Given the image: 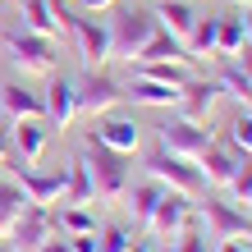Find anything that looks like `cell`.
<instances>
[{"mask_svg":"<svg viewBox=\"0 0 252 252\" xmlns=\"http://www.w3.org/2000/svg\"><path fill=\"white\" fill-rule=\"evenodd\" d=\"M106 32H110V60H138V51L147 46V37L156 32V14L147 9H133V5H115L110 19H106Z\"/></svg>","mask_w":252,"mask_h":252,"instance_id":"6da1fadb","label":"cell"},{"mask_svg":"<svg viewBox=\"0 0 252 252\" xmlns=\"http://www.w3.org/2000/svg\"><path fill=\"white\" fill-rule=\"evenodd\" d=\"M83 165H87V174H92V188H96V197H101V202L124 197L128 184H133V165H128V156L110 152V147H101V142H92V138H87V156H83Z\"/></svg>","mask_w":252,"mask_h":252,"instance_id":"7a4b0ae2","label":"cell"},{"mask_svg":"<svg viewBox=\"0 0 252 252\" xmlns=\"http://www.w3.org/2000/svg\"><path fill=\"white\" fill-rule=\"evenodd\" d=\"M5 55L19 73H55L60 64V46L55 37H41V32H28V28H14L5 32Z\"/></svg>","mask_w":252,"mask_h":252,"instance_id":"3957f363","label":"cell"},{"mask_svg":"<svg viewBox=\"0 0 252 252\" xmlns=\"http://www.w3.org/2000/svg\"><path fill=\"white\" fill-rule=\"evenodd\" d=\"M73 101H78V115L87 120H101L115 106H124V83L106 69H87L78 83H73Z\"/></svg>","mask_w":252,"mask_h":252,"instance_id":"277c9868","label":"cell"},{"mask_svg":"<svg viewBox=\"0 0 252 252\" xmlns=\"http://www.w3.org/2000/svg\"><path fill=\"white\" fill-rule=\"evenodd\" d=\"M142 170L152 174L156 184H165L174 192H188V197H197V192H206V179H202V170H197V160H184V156H170V152H156L142 160Z\"/></svg>","mask_w":252,"mask_h":252,"instance_id":"5b68a950","label":"cell"},{"mask_svg":"<svg viewBox=\"0 0 252 252\" xmlns=\"http://www.w3.org/2000/svg\"><path fill=\"white\" fill-rule=\"evenodd\" d=\"M197 220L206 229V239H252V216L234 202H220V197H206L197 206Z\"/></svg>","mask_w":252,"mask_h":252,"instance_id":"8992f818","label":"cell"},{"mask_svg":"<svg viewBox=\"0 0 252 252\" xmlns=\"http://www.w3.org/2000/svg\"><path fill=\"white\" fill-rule=\"evenodd\" d=\"M156 138H160V152H170V156H184V160H197L206 147L216 142V133L206 128V124H192V120H165L156 128Z\"/></svg>","mask_w":252,"mask_h":252,"instance_id":"52a82bcc","label":"cell"},{"mask_svg":"<svg viewBox=\"0 0 252 252\" xmlns=\"http://www.w3.org/2000/svg\"><path fill=\"white\" fill-rule=\"evenodd\" d=\"M192 216H197V206H192V197H188V192H174V188H165V197L156 202L152 220H147V239H156V243L174 239V234H179Z\"/></svg>","mask_w":252,"mask_h":252,"instance_id":"ba28073f","label":"cell"},{"mask_svg":"<svg viewBox=\"0 0 252 252\" xmlns=\"http://www.w3.org/2000/svg\"><path fill=\"white\" fill-rule=\"evenodd\" d=\"M55 234V211L51 206H37V202H28L23 206V216L14 220V229L5 234V243L14 248V252H37L41 243H46Z\"/></svg>","mask_w":252,"mask_h":252,"instance_id":"9c48e42d","label":"cell"},{"mask_svg":"<svg viewBox=\"0 0 252 252\" xmlns=\"http://www.w3.org/2000/svg\"><path fill=\"white\" fill-rule=\"evenodd\" d=\"M69 32L78 41V55L87 69H101L110 60V32H106V19L96 14H69Z\"/></svg>","mask_w":252,"mask_h":252,"instance_id":"30bf717a","label":"cell"},{"mask_svg":"<svg viewBox=\"0 0 252 252\" xmlns=\"http://www.w3.org/2000/svg\"><path fill=\"white\" fill-rule=\"evenodd\" d=\"M216 101H220V83L192 73V78L179 87V96H174V115H179V120H192V124H206L211 110H216Z\"/></svg>","mask_w":252,"mask_h":252,"instance_id":"8fae6325","label":"cell"},{"mask_svg":"<svg viewBox=\"0 0 252 252\" xmlns=\"http://www.w3.org/2000/svg\"><path fill=\"white\" fill-rule=\"evenodd\" d=\"M87 138L101 142V147H110V152H120V156H133V152H138V142H142V128L110 110V115H101V120H92Z\"/></svg>","mask_w":252,"mask_h":252,"instance_id":"7c38bea8","label":"cell"},{"mask_svg":"<svg viewBox=\"0 0 252 252\" xmlns=\"http://www.w3.org/2000/svg\"><path fill=\"white\" fill-rule=\"evenodd\" d=\"M41 115L51 128H69L78 120V101H73V78L64 73H46V92H41Z\"/></svg>","mask_w":252,"mask_h":252,"instance_id":"4fadbf2b","label":"cell"},{"mask_svg":"<svg viewBox=\"0 0 252 252\" xmlns=\"http://www.w3.org/2000/svg\"><path fill=\"white\" fill-rule=\"evenodd\" d=\"M14 184L23 188V197H28V202H37V206H51V202H60V192H64V165H55V170L19 165Z\"/></svg>","mask_w":252,"mask_h":252,"instance_id":"5bb4252c","label":"cell"},{"mask_svg":"<svg viewBox=\"0 0 252 252\" xmlns=\"http://www.w3.org/2000/svg\"><path fill=\"white\" fill-rule=\"evenodd\" d=\"M46 142H51V124L46 120H14L9 147H14V156H19V165H37L41 152H46Z\"/></svg>","mask_w":252,"mask_h":252,"instance_id":"9a60e30c","label":"cell"},{"mask_svg":"<svg viewBox=\"0 0 252 252\" xmlns=\"http://www.w3.org/2000/svg\"><path fill=\"white\" fill-rule=\"evenodd\" d=\"M239 160H243V152H234L229 142H211V147L197 156V170H202L206 188H225V184L234 179V170H239Z\"/></svg>","mask_w":252,"mask_h":252,"instance_id":"2e32d148","label":"cell"},{"mask_svg":"<svg viewBox=\"0 0 252 252\" xmlns=\"http://www.w3.org/2000/svg\"><path fill=\"white\" fill-rule=\"evenodd\" d=\"M0 110L9 120H46L41 115V92H32L23 83H0Z\"/></svg>","mask_w":252,"mask_h":252,"instance_id":"e0dca14e","label":"cell"},{"mask_svg":"<svg viewBox=\"0 0 252 252\" xmlns=\"http://www.w3.org/2000/svg\"><path fill=\"white\" fill-rule=\"evenodd\" d=\"M174 96H179V87L156 83V78H138V73H133V83L124 87V101H133V106H152V110H170Z\"/></svg>","mask_w":252,"mask_h":252,"instance_id":"ac0fdd59","label":"cell"},{"mask_svg":"<svg viewBox=\"0 0 252 252\" xmlns=\"http://www.w3.org/2000/svg\"><path fill=\"white\" fill-rule=\"evenodd\" d=\"M124 206H128V216H133V225H142L147 229V220H152V211H156V202L165 197V184H156L152 174H147L142 184H128V192H124Z\"/></svg>","mask_w":252,"mask_h":252,"instance_id":"d6986e66","label":"cell"},{"mask_svg":"<svg viewBox=\"0 0 252 252\" xmlns=\"http://www.w3.org/2000/svg\"><path fill=\"white\" fill-rule=\"evenodd\" d=\"M19 14H23V28L28 32H41V37H60L64 32V19L51 9V0H19Z\"/></svg>","mask_w":252,"mask_h":252,"instance_id":"ffe728a7","label":"cell"},{"mask_svg":"<svg viewBox=\"0 0 252 252\" xmlns=\"http://www.w3.org/2000/svg\"><path fill=\"white\" fill-rule=\"evenodd\" d=\"M156 23L165 28L170 37H179V41H188V32H192V23H197V9H192L188 0H156Z\"/></svg>","mask_w":252,"mask_h":252,"instance_id":"44dd1931","label":"cell"},{"mask_svg":"<svg viewBox=\"0 0 252 252\" xmlns=\"http://www.w3.org/2000/svg\"><path fill=\"white\" fill-rule=\"evenodd\" d=\"M96 202V188H92V174H87L83 160H69L64 165V192H60V206H92Z\"/></svg>","mask_w":252,"mask_h":252,"instance_id":"7402d4cb","label":"cell"},{"mask_svg":"<svg viewBox=\"0 0 252 252\" xmlns=\"http://www.w3.org/2000/svg\"><path fill=\"white\" fill-rule=\"evenodd\" d=\"M152 60H188V46H184L179 37H170L165 28L156 23V32L147 37V46L138 51V60H133V64H152ZM188 64H192V60H188Z\"/></svg>","mask_w":252,"mask_h":252,"instance_id":"603a6c76","label":"cell"},{"mask_svg":"<svg viewBox=\"0 0 252 252\" xmlns=\"http://www.w3.org/2000/svg\"><path fill=\"white\" fill-rule=\"evenodd\" d=\"M243 41H248V32H243L239 9H234V14H220V19H216V55H220V60H234Z\"/></svg>","mask_w":252,"mask_h":252,"instance_id":"cb8c5ba5","label":"cell"},{"mask_svg":"<svg viewBox=\"0 0 252 252\" xmlns=\"http://www.w3.org/2000/svg\"><path fill=\"white\" fill-rule=\"evenodd\" d=\"M138 78H156V83H170V87H184L192 78V64L188 60H152V64H133Z\"/></svg>","mask_w":252,"mask_h":252,"instance_id":"d4e9b609","label":"cell"},{"mask_svg":"<svg viewBox=\"0 0 252 252\" xmlns=\"http://www.w3.org/2000/svg\"><path fill=\"white\" fill-rule=\"evenodd\" d=\"M96 216L92 206H60L55 211V234H64V239H73V234H96Z\"/></svg>","mask_w":252,"mask_h":252,"instance_id":"484cf974","label":"cell"},{"mask_svg":"<svg viewBox=\"0 0 252 252\" xmlns=\"http://www.w3.org/2000/svg\"><path fill=\"white\" fill-rule=\"evenodd\" d=\"M188 60H206V55H216V19L211 14H197V23H192L188 32Z\"/></svg>","mask_w":252,"mask_h":252,"instance_id":"4316f807","label":"cell"},{"mask_svg":"<svg viewBox=\"0 0 252 252\" xmlns=\"http://www.w3.org/2000/svg\"><path fill=\"white\" fill-rule=\"evenodd\" d=\"M23 206H28V197H23V188L14 184V179H0V239L14 229V220L23 216Z\"/></svg>","mask_w":252,"mask_h":252,"instance_id":"83f0119b","label":"cell"},{"mask_svg":"<svg viewBox=\"0 0 252 252\" xmlns=\"http://www.w3.org/2000/svg\"><path fill=\"white\" fill-rule=\"evenodd\" d=\"M216 83H220V96H234V101H243V110H252V78H243L234 60H225Z\"/></svg>","mask_w":252,"mask_h":252,"instance_id":"f1b7e54d","label":"cell"},{"mask_svg":"<svg viewBox=\"0 0 252 252\" xmlns=\"http://www.w3.org/2000/svg\"><path fill=\"white\" fill-rule=\"evenodd\" d=\"M160 252H206V229H202V220L192 216L188 225L170 239V248H160Z\"/></svg>","mask_w":252,"mask_h":252,"instance_id":"f546056e","label":"cell"},{"mask_svg":"<svg viewBox=\"0 0 252 252\" xmlns=\"http://www.w3.org/2000/svg\"><path fill=\"white\" fill-rule=\"evenodd\" d=\"M225 188H229V202H234V206H243V211L252 206V156L239 160V170H234V179H229Z\"/></svg>","mask_w":252,"mask_h":252,"instance_id":"4dcf8cb0","label":"cell"},{"mask_svg":"<svg viewBox=\"0 0 252 252\" xmlns=\"http://www.w3.org/2000/svg\"><path fill=\"white\" fill-rule=\"evenodd\" d=\"M229 147H234V152H243V156H252V110H239V115H234Z\"/></svg>","mask_w":252,"mask_h":252,"instance_id":"1f68e13d","label":"cell"},{"mask_svg":"<svg viewBox=\"0 0 252 252\" xmlns=\"http://www.w3.org/2000/svg\"><path fill=\"white\" fill-rule=\"evenodd\" d=\"M133 248V234L124 225H106V229H96V252H128Z\"/></svg>","mask_w":252,"mask_h":252,"instance_id":"d6a6232c","label":"cell"},{"mask_svg":"<svg viewBox=\"0 0 252 252\" xmlns=\"http://www.w3.org/2000/svg\"><path fill=\"white\" fill-rule=\"evenodd\" d=\"M234 64H239V73H243V78H252V41H243V46H239Z\"/></svg>","mask_w":252,"mask_h":252,"instance_id":"836d02e7","label":"cell"},{"mask_svg":"<svg viewBox=\"0 0 252 252\" xmlns=\"http://www.w3.org/2000/svg\"><path fill=\"white\" fill-rule=\"evenodd\" d=\"M120 0H78V9L83 14H106V9H115Z\"/></svg>","mask_w":252,"mask_h":252,"instance_id":"e575fe53","label":"cell"},{"mask_svg":"<svg viewBox=\"0 0 252 252\" xmlns=\"http://www.w3.org/2000/svg\"><path fill=\"white\" fill-rule=\"evenodd\" d=\"M69 248H73V252H96V234H73Z\"/></svg>","mask_w":252,"mask_h":252,"instance_id":"d590c367","label":"cell"},{"mask_svg":"<svg viewBox=\"0 0 252 252\" xmlns=\"http://www.w3.org/2000/svg\"><path fill=\"white\" fill-rule=\"evenodd\" d=\"M37 252H73V248H69V239H64V234H51V239L41 243Z\"/></svg>","mask_w":252,"mask_h":252,"instance_id":"8d00e7d4","label":"cell"},{"mask_svg":"<svg viewBox=\"0 0 252 252\" xmlns=\"http://www.w3.org/2000/svg\"><path fill=\"white\" fill-rule=\"evenodd\" d=\"M216 252H252V243H248V239H220Z\"/></svg>","mask_w":252,"mask_h":252,"instance_id":"74e56055","label":"cell"},{"mask_svg":"<svg viewBox=\"0 0 252 252\" xmlns=\"http://www.w3.org/2000/svg\"><path fill=\"white\" fill-rule=\"evenodd\" d=\"M239 19H243V32H248V41H252V0H248V5H239Z\"/></svg>","mask_w":252,"mask_h":252,"instance_id":"f35d334b","label":"cell"},{"mask_svg":"<svg viewBox=\"0 0 252 252\" xmlns=\"http://www.w3.org/2000/svg\"><path fill=\"white\" fill-rule=\"evenodd\" d=\"M14 156V147H9V128H0V165Z\"/></svg>","mask_w":252,"mask_h":252,"instance_id":"ab89813d","label":"cell"},{"mask_svg":"<svg viewBox=\"0 0 252 252\" xmlns=\"http://www.w3.org/2000/svg\"><path fill=\"white\" fill-rule=\"evenodd\" d=\"M225 5H234V9H239V5H248V0H225Z\"/></svg>","mask_w":252,"mask_h":252,"instance_id":"60d3db41","label":"cell"},{"mask_svg":"<svg viewBox=\"0 0 252 252\" xmlns=\"http://www.w3.org/2000/svg\"><path fill=\"white\" fill-rule=\"evenodd\" d=\"M0 252H14V248H9V243H5V239H0Z\"/></svg>","mask_w":252,"mask_h":252,"instance_id":"b9f144b4","label":"cell"},{"mask_svg":"<svg viewBox=\"0 0 252 252\" xmlns=\"http://www.w3.org/2000/svg\"><path fill=\"white\" fill-rule=\"evenodd\" d=\"M64 5H78V0H64Z\"/></svg>","mask_w":252,"mask_h":252,"instance_id":"7bdbcfd3","label":"cell"},{"mask_svg":"<svg viewBox=\"0 0 252 252\" xmlns=\"http://www.w3.org/2000/svg\"><path fill=\"white\" fill-rule=\"evenodd\" d=\"M9 5H19V0H9Z\"/></svg>","mask_w":252,"mask_h":252,"instance_id":"ee69618b","label":"cell"},{"mask_svg":"<svg viewBox=\"0 0 252 252\" xmlns=\"http://www.w3.org/2000/svg\"><path fill=\"white\" fill-rule=\"evenodd\" d=\"M248 243H252V239H248Z\"/></svg>","mask_w":252,"mask_h":252,"instance_id":"f6af8a7d","label":"cell"}]
</instances>
